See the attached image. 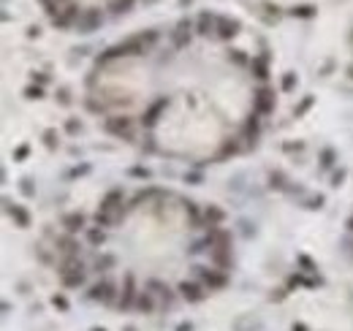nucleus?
<instances>
[{
    "label": "nucleus",
    "mask_w": 353,
    "mask_h": 331,
    "mask_svg": "<svg viewBox=\"0 0 353 331\" xmlns=\"http://www.w3.org/2000/svg\"><path fill=\"white\" fill-rule=\"evenodd\" d=\"M131 128H133L131 117H123V114H114V117H106L104 120V131L106 133H114V136H120V138H128V141L133 138Z\"/></svg>",
    "instance_id": "1"
},
{
    "label": "nucleus",
    "mask_w": 353,
    "mask_h": 331,
    "mask_svg": "<svg viewBox=\"0 0 353 331\" xmlns=\"http://www.w3.org/2000/svg\"><path fill=\"white\" fill-rule=\"evenodd\" d=\"M101 22H104L101 8H84L82 16L77 19V30H79V33H92V30H98Z\"/></svg>",
    "instance_id": "2"
},
{
    "label": "nucleus",
    "mask_w": 353,
    "mask_h": 331,
    "mask_svg": "<svg viewBox=\"0 0 353 331\" xmlns=\"http://www.w3.org/2000/svg\"><path fill=\"white\" fill-rule=\"evenodd\" d=\"M207 244L209 247H231V234L220 226H207Z\"/></svg>",
    "instance_id": "3"
},
{
    "label": "nucleus",
    "mask_w": 353,
    "mask_h": 331,
    "mask_svg": "<svg viewBox=\"0 0 353 331\" xmlns=\"http://www.w3.org/2000/svg\"><path fill=\"white\" fill-rule=\"evenodd\" d=\"M253 111H256V114H269V111H275V92L258 90L256 98H253Z\"/></svg>",
    "instance_id": "4"
},
{
    "label": "nucleus",
    "mask_w": 353,
    "mask_h": 331,
    "mask_svg": "<svg viewBox=\"0 0 353 331\" xmlns=\"http://www.w3.org/2000/svg\"><path fill=\"white\" fill-rule=\"evenodd\" d=\"M79 16H82L79 6H77V3H68V6H62V11L55 16V19H52V25H55V28H68L71 22L77 25V19H79Z\"/></svg>",
    "instance_id": "5"
},
{
    "label": "nucleus",
    "mask_w": 353,
    "mask_h": 331,
    "mask_svg": "<svg viewBox=\"0 0 353 331\" xmlns=\"http://www.w3.org/2000/svg\"><path fill=\"white\" fill-rule=\"evenodd\" d=\"M90 296L95 299V301H104V304H114L117 301V290H114V285L111 283H98V285H92V290H90Z\"/></svg>",
    "instance_id": "6"
},
{
    "label": "nucleus",
    "mask_w": 353,
    "mask_h": 331,
    "mask_svg": "<svg viewBox=\"0 0 353 331\" xmlns=\"http://www.w3.org/2000/svg\"><path fill=\"white\" fill-rule=\"evenodd\" d=\"M123 190H109V193L104 196V201H101V207H98V212H111V214H123Z\"/></svg>",
    "instance_id": "7"
},
{
    "label": "nucleus",
    "mask_w": 353,
    "mask_h": 331,
    "mask_svg": "<svg viewBox=\"0 0 353 331\" xmlns=\"http://www.w3.org/2000/svg\"><path fill=\"white\" fill-rule=\"evenodd\" d=\"M201 280H204V285H207L209 290L212 288H223V285L229 283V277L223 274V271H215V269H199Z\"/></svg>",
    "instance_id": "8"
},
{
    "label": "nucleus",
    "mask_w": 353,
    "mask_h": 331,
    "mask_svg": "<svg viewBox=\"0 0 353 331\" xmlns=\"http://www.w3.org/2000/svg\"><path fill=\"white\" fill-rule=\"evenodd\" d=\"M217 35H220L223 41H229V38H234L236 33H239V22L236 19H229V16H220L217 19Z\"/></svg>",
    "instance_id": "9"
},
{
    "label": "nucleus",
    "mask_w": 353,
    "mask_h": 331,
    "mask_svg": "<svg viewBox=\"0 0 353 331\" xmlns=\"http://www.w3.org/2000/svg\"><path fill=\"white\" fill-rule=\"evenodd\" d=\"M180 293H182V299L185 301H201V299L207 296L204 290H201V285H196V283H180Z\"/></svg>",
    "instance_id": "10"
},
{
    "label": "nucleus",
    "mask_w": 353,
    "mask_h": 331,
    "mask_svg": "<svg viewBox=\"0 0 353 331\" xmlns=\"http://www.w3.org/2000/svg\"><path fill=\"white\" fill-rule=\"evenodd\" d=\"M57 250H60V253H65L68 258H74V256H77V250H79V241L74 239L71 234L57 236Z\"/></svg>",
    "instance_id": "11"
},
{
    "label": "nucleus",
    "mask_w": 353,
    "mask_h": 331,
    "mask_svg": "<svg viewBox=\"0 0 353 331\" xmlns=\"http://www.w3.org/2000/svg\"><path fill=\"white\" fill-rule=\"evenodd\" d=\"M196 28H199V33L201 35H209L212 30L217 28V19L209 11H204V14H199V22H196Z\"/></svg>",
    "instance_id": "12"
},
{
    "label": "nucleus",
    "mask_w": 353,
    "mask_h": 331,
    "mask_svg": "<svg viewBox=\"0 0 353 331\" xmlns=\"http://www.w3.org/2000/svg\"><path fill=\"white\" fill-rule=\"evenodd\" d=\"M62 226H65V231L68 234H77V231H82V226H84V217L79 212H74V214H65L62 217Z\"/></svg>",
    "instance_id": "13"
},
{
    "label": "nucleus",
    "mask_w": 353,
    "mask_h": 331,
    "mask_svg": "<svg viewBox=\"0 0 353 331\" xmlns=\"http://www.w3.org/2000/svg\"><path fill=\"white\" fill-rule=\"evenodd\" d=\"M266 60H269V55H261V57H253V60H250V71H253L258 79H266V76H269V71H266Z\"/></svg>",
    "instance_id": "14"
},
{
    "label": "nucleus",
    "mask_w": 353,
    "mask_h": 331,
    "mask_svg": "<svg viewBox=\"0 0 353 331\" xmlns=\"http://www.w3.org/2000/svg\"><path fill=\"white\" fill-rule=\"evenodd\" d=\"M258 131H261V125H258V114H250L247 122H245V138H247L250 144L258 138Z\"/></svg>",
    "instance_id": "15"
},
{
    "label": "nucleus",
    "mask_w": 353,
    "mask_h": 331,
    "mask_svg": "<svg viewBox=\"0 0 353 331\" xmlns=\"http://www.w3.org/2000/svg\"><path fill=\"white\" fill-rule=\"evenodd\" d=\"M223 217H226V214H223L220 207H207L204 209V220H207V226H220Z\"/></svg>",
    "instance_id": "16"
},
{
    "label": "nucleus",
    "mask_w": 353,
    "mask_h": 331,
    "mask_svg": "<svg viewBox=\"0 0 353 331\" xmlns=\"http://www.w3.org/2000/svg\"><path fill=\"white\" fill-rule=\"evenodd\" d=\"M315 14H318V8H315V6H296V8H291V16H296V19H312Z\"/></svg>",
    "instance_id": "17"
},
{
    "label": "nucleus",
    "mask_w": 353,
    "mask_h": 331,
    "mask_svg": "<svg viewBox=\"0 0 353 331\" xmlns=\"http://www.w3.org/2000/svg\"><path fill=\"white\" fill-rule=\"evenodd\" d=\"M136 310H141V312H153V310H155L153 296H150V293H138V299H136Z\"/></svg>",
    "instance_id": "18"
},
{
    "label": "nucleus",
    "mask_w": 353,
    "mask_h": 331,
    "mask_svg": "<svg viewBox=\"0 0 353 331\" xmlns=\"http://www.w3.org/2000/svg\"><path fill=\"white\" fill-rule=\"evenodd\" d=\"M8 212H11V217H14V220L19 223V226H30V214L25 212L22 207H11Z\"/></svg>",
    "instance_id": "19"
},
{
    "label": "nucleus",
    "mask_w": 353,
    "mask_h": 331,
    "mask_svg": "<svg viewBox=\"0 0 353 331\" xmlns=\"http://www.w3.org/2000/svg\"><path fill=\"white\" fill-rule=\"evenodd\" d=\"M131 6H133V0H111V11L114 14H123V11H131Z\"/></svg>",
    "instance_id": "20"
},
{
    "label": "nucleus",
    "mask_w": 353,
    "mask_h": 331,
    "mask_svg": "<svg viewBox=\"0 0 353 331\" xmlns=\"http://www.w3.org/2000/svg\"><path fill=\"white\" fill-rule=\"evenodd\" d=\"M293 84H296V74H285L283 76V90H293Z\"/></svg>",
    "instance_id": "21"
},
{
    "label": "nucleus",
    "mask_w": 353,
    "mask_h": 331,
    "mask_svg": "<svg viewBox=\"0 0 353 331\" xmlns=\"http://www.w3.org/2000/svg\"><path fill=\"white\" fill-rule=\"evenodd\" d=\"M310 106H312V98H310V95H307V98H305V101H302V104H299V106H296V117H302V114H305V111H307V109H310Z\"/></svg>",
    "instance_id": "22"
},
{
    "label": "nucleus",
    "mask_w": 353,
    "mask_h": 331,
    "mask_svg": "<svg viewBox=\"0 0 353 331\" xmlns=\"http://www.w3.org/2000/svg\"><path fill=\"white\" fill-rule=\"evenodd\" d=\"M90 241H92V244H101V241H104V231H101V228H92V231H90Z\"/></svg>",
    "instance_id": "23"
},
{
    "label": "nucleus",
    "mask_w": 353,
    "mask_h": 331,
    "mask_svg": "<svg viewBox=\"0 0 353 331\" xmlns=\"http://www.w3.org/2000/svg\"><path fill=\"white\" fill-rule=\"evenodd\" d=\"M25 95H28V98H41L44 92H41V87H28V90H25Z\"/></svg>",
    "instance_id": "24"
},
{
    "label": "nucleus",
    "mask_w": 353,
    "mask_h": 331,
    "mask_svg": "<svg viewBox=\"0 0 353 331\" xmlns=\"http://www.w3.org/2000/svg\"><path fill=\"white\" fill-rule=\"evenodd\" d=\"M65 128H68V133H77L79 128H82V125H79L77 120H68V125H65Z\"/></svg>",
    "instance_id": "25"
},
{
    "label": "nucleus",
    "mask_w": 353,
    "mask_h": 331,
    "mask_svg": "<svg viewBox=\"0 0 353 331\" xmlns=\"http://www.w3.org/2000/svg\"><path fill=\"white\" fill-rule=\"evenodd\" d=\"M332 158H334V152H332V150H326V152H323V166H332Z\"/></svg>",
    "instance_id": "26"
},
{
    "label": "nucleus",
    "mask_w": 353,
    "mask_h": 331,
    "mask_svg": "<svg viewBox=\"0 0 353 331\" xmlns=\"http://www.w3.org/2000/svg\"><path fill=\"white\" fill-rule=\"evenodd\" d=\"M231 60H234V62H239V65H242V62H245V55H242V52H234V55H231Z\"/></svg>",
    "instance_id": "27"
},
{
    "label": "nucleus",
    "mask_w": 353,
    "mask_h": 331,
    "mask_svg": "<svg viewBox=\"0 0 353 331\" xmlns=\"http://www.w3.org/2000/svg\"><path fill=\"white\" fill-rule=\"evenodd\" d=\"M22 193H25V196H33V187L28 185V180L22 182Z\"/></svg>",
    "instance_id": "28"
},
{
    "label": "nucleus",
    "mask_w": 353,
    "mask_h": 331,
    "mask_svg": "<svg viewBox=\"0 0 353 331\" xmlns=\"http://www.w3.org/2000/svg\"><path fill=\"white\" fill-rule=\"evenodd\" d=\"M25 155H28V147H19V150H16V155H14V158H16V160H22V158H25Z\"/></svg>",
    "instance_id": "29"
},
{
    "label": "nucleus",
    "mask_w": 353,
    "mask_h": 331,
    "mask_svg": "<svg viewBox=\"0 0 353 331\" xmlns=\"http://www.w3.org/2000/svg\"><path fill=\"white\" fill-rule=\"evenodd\" d=\"M55 304H57V307H62V310L68 307V304H65V299H62V296H55Z\"/></svg>",
    "instance_id": "30"
},
{
    "label": "nucleus",
    "mask_w": 353,
    "mask_h": 331,
    "mask_svg": "<svg viewBox=\"0 0 353 331\" xmlns=\"http://www.w3.org/2000/svg\"><path fill=\"white\" fill-rule=\"evenodd\" d=\"M342 177H345V171H339V174H334V182H332V185H339V182H342Z\"/></svg>",
    "instance_id": "31"
},
{
    "label": "nucleus",
    "mask_w": 353,
    "mask_h": 331,
    "mask_svg": "<svg viewBox=\"0 0 353 331\" xmlns=\"http://www.w3.org/2000/svg\"><path fill=\"white\" fill-rule=\"evenodd\" d=\"M185 180H187V182H193V185H196V182H201V177H199V174H190V177H185Z\"/></svg>",
    "instance_id": "32"
},
{
    "label": "nucleus",
    "mask_w": 353,
    "mask_h": 331,
    "mask_svg": "<svg viewBox=\"0 0 353 331\" xmlns=\"http://www.w3.org/2000/svg\"><path fill=\"white\" fill-rule=\"evenodd\" d=\"M41 3H44V8H46V6H49V3H55V0H41Z\"/></svg>",
    "instance_id": "33"
},
{
    "label": "nucleus",
    "mask_w": 353,
    "mask_h": 331,
    "mask_svg": "<svg viewBox=\"0 0 353 331\" xmlns=\"http://www.w3.org/2000/svg\"><path fill=\"white\" fill-rule=\"evenodd\" d=\"M348 228H351V231H353V217H351V220H348Z\"/></svg>",
    "instance_id": "34"
}]
</instances>
